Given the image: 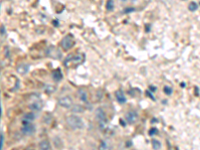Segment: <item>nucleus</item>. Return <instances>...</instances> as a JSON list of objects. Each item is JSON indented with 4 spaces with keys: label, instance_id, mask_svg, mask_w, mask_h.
Instances as JSON below:
<instances>
[{
    "label": "nucleus",
    "instance_id": "nucleus-7",
    "mask_svg": "<svg viewBox=\"0 0 200 150\" xmlns=\"http://www.w3.org/2000/svg\"><path fill=\"white\" fill-rule=\"evenodd\" d=\"M58 104L64 107V108H71L73 106V100L70 96H63V97L59 98Z\"/></svg>",
    "mask_w": 200,
    "mask_h": 150
},
{
    "label": "nucleus",
    "instance_id": "nucleus-1",
    "mask_svg": "<svg viewBox=\"0 0 200 150\" xmlns=\"http://www.w3.org/2000/svg\"><path fill=\"white\" fill-rule=\"evenodd\" d=\"M85 59V55L83 53H78L76 55H69L66 57L65 61H64V65L66 67H71V66H78L80 64H82Z\"/></svg>",
    "mask_w": 200,
    "mask_h": 150
},
{
    "label": "nucleus",
    "instance_id": "nucleus-11",
    "mask_svg": "<svg viewBox=\"0 0 200 150\" xmlns=\"http://www.w3.org/2000/svg\"><path fill=\"white\" fill-rule=\"evenodd\" d=\"M115 97H116V100L118 101V103H120V104L126 103V97H125V95H124L123 91L117 90L115 92Z\"/></svg>",
    "mask_w": 200,
    "mask_h": 150
},
{
    "label": "nucleus",
    "instance_id": "nucleus-19",
    "mask_svg": "<svg viewBox=\"0 0 200 150\" xmlns=\"http://www.w3.org/2000/svg\"><path fill=\"white\" fill-rule=\"evenodd\" d=\"M198 8V4L196 2H190L188 5V10L189 11H191V12H194V11H196Z\"/></svg>",
    "mask_w": 200,
    "mask_h": 150
},
{
    "label": "nucleus",
    "instance_id": "nucleus-4",
    "mask_svg": "<svg viewBox=\"0 0 200 150\" xmlns=\"http://www.w3.org/2000/svg\"><path fill=\"white\" fill-rule=\"evenodd\" d=\"M22 124L23 125L21 127V132H22L24 135H26V136L32 135L36 131V126L33 124V123L22 121Z\"/></svg>",
    "mask_w": 200,
    "mask_h": 150
},
{
    "label": "nucleus",
    "instance_id": "nucleus-9",
    "mask_svg": "<svg viewBox=\"0 0 200 150\" xmlns=\"http://www.w3.org/2000/svg\"><path fill=\"white\" fill-rule=\"evenodd\" d=\"M28 106L32 111H41L43 108V102L40 99H35L31 103H29Z\"/></svg>",
    "mask_w": 200,
    "mask_h": 150
},
{
    "label": "nucleus",
    "instance_id": "nucleus-22",
    "mask_svg": "<svg viewBox=\"0 0 200 150\" xmlns=\"http://www.w3.org/2000/svg\"><path fill=\"white\" fill-rule=\"evenodd\" d=\"M163 90H164V93L166 95H171L172 94V88L170 86H168V85H165Z\"/></svg>",
    "mask_w": 200,
    "mask_h": 150
},
{
    "label": "nucleus",
    "instance_id": "nucleus-5",
    "mask_svg": "<svg viewBox=\"0 0 200 150\" xmlns=\"http://www.w3.org/2000/svg\"><path fill=\"white\" fill-rule=\"evenodd\" d=\"M95 116H96V119L99 121L101 128H104L107 123V118H106V114H105L103 108H101V107L97 108L95 111Z\"/></svg>",
    "mask_w": 200,
    "mask_h": 150
},
{
    "label": "nucleus",
    "instance_id": "nucleus-28",
    "mask_svg": "<svg viewBox=\"0 0 200 150\" xmlns=\"http://www.w3.org/2000/svg\"><path fill=\"white\" fill-rule=\"evenodd\" d=\"M5 50H6V53H5V55H6V57H9V51H8V47L5 48Z\"/></svg>",
    "mask_w": 200,
    "mask_h": 150
},
{
    "label": "nucleus",
    "instance_id": "nucleus-25",
    "mask_svg": "<svg viewBox=\"0 0 200 150\" xmlns=\"http://www.w3.org/2000/svg\"><path fill=\"white\" fill-rule=\"evenodd\" d=\"M132 11H134V8H126L125 10H124V13H129V12H132Z\"/></svg>",
    "mask_w": 200,
    "mask_h": 150
},
{
    "label": "nucleus",
    "instance_id": "nucleus-27",
    "mask_svg": "<svg viewBox=\"0 0 200 150\" xmlns=\"http://www.w3.org/2000/svg\"><path fill=\"white\" fill-rule=\"evenodd\" d=\"M4 34H5V27L2 25V26H1V35L3 36Z\"/></svg>",
    "mask_w": 200,
    "mask_h": 150
},
{
    "label": "nucleus",
    "instance_id": "nucleus-20",
    "mask_svg": "<svg viewBox=\"0 0 200 150\" xmlns=\"http://www.w3.org/2000/svg\"><path fill=\"white\" fill-rule=\"evenodd\" d=\"M106 8L108 11H112L114 9V2H113V0H108L106 3Z\"/></svg>",
    "mask_w": 200,
    "mask_h": 150
},
{
    "label": "nucleus",
    "instance_id": "nucleus-29",
    "mask_svg": "<svg viewBox=\"0 0 200 150\" xmlns=\"http://www.w3.org/2000/svg\"><path fill=\"white\" fill-rule=\"evenodd\" d=\"M120 123L122 124V126H124V127L126 126V123H125V122H123V120H120Z\"/></svg>",
    "mask_w": 200,
    "mask_h": 150
},
{
    "label": "nucleus",
    "instance_id": "nucleus-6",
    "mask_svg": "<svg viewBox=\"0 0 200 150\" xmlns=\"http://www.w3.org/2000/svg\"><path fill=\"white\" fill-rule=\"evenodd\" d=\"M46 55L50 58H53V59H60L62 57V53L57 47L51 45L46 49Z\"/></svg>",
    "mask_w": 200,
    "mask_h": 150
},
{
    "label": "nucleus",
    "instance_id": "nucleus-14",
    "mask_svg": "<svg viewBox=\"0 0 200 150\" xmlns=\"http://www.w3.org/2000/svg\"><path fill=\"white\" fill-rule=\"evenodd\" d=\"M78 96L81 101H83V102H87L88 100V94L87 92L84 90V89H79L78 90Z\"/></svg>",
    "mask_w": 200,
    "mask_h": 150
},
{
    "label": "nucleus",
    "instance_id": "nucleus-8",
    "mask_svg": "<svg viewBox=\"0 0 200 150\" xmlns=\"http://www.w3.org/2000/svg\"><path fill=\"white\" fill-rule=\"evenodd\" d=\"M125 119L129 124H134L138 120V113L135 110H130L125 114Z\"/></svg>",
    "mask_w": 200,
    "mask_h": 150
},
{
    "label": "nucleus",
    "instance_id": "nucleus-26",
    "mask_svg": "<svg viewBox=\"0 0 200 150\" xmlns=\"http://www.w3.org/2000/svg\"><path fill=\"white\" fill-rule=\"evenodd\" d=\"M147 96H149V97H150L151 99H154V96H153L152 94H151L150 91H147Z\"/></svg>",
    "mask_w": 200,
    "mask_h": 150
},
{
    "label": "nucleus",
    "instance_id": "nucleus-31",
    "mask_svg": "<svg viewBox=\"0 0 200 150\" xmlns=\"http://www.w3.org/2000/svg\"><path fill=\"white\" fill-rule=\"evenodd\" d=\"M122 1H126V0H122Z\"/></svg>",
    "mask_w": 200,
    "mask_h": 150
},
{
    "label": "nucleus",
    "instance_id": "nucleus-12",
    "mask_svg": "<svg viewBox=\"0 0 200 150\" xmlns=\"http://www.w3.org/2000/svg\"><path fill=\"white\" fill-rule=\"evenodd\" d=\"M29 64H26V63H21L20 65H18L17 67V72L21 75L26 74L27 72L29 71Z\"/></svg>",
    "mask_w": 200,
    "mask_h": 150
},
{
    "label": "nucleus",
    "instance_id": "nucleus-16",
    "mask_svg": "<svg viewBox=\"0 0 200 150\" xmlns=\"http://www.w3.org/2000/svg\"><path fill=\"white\" fill-rule=\"evenodd\" d=\"M39 148L42 149V150H49V149L51 148V145H50L49 141L46 140V139H45V140L40 141V143H39Z\"/></svg>",
    "mask_w": 200,
    "mask_h": 150
},
{
    "label": "nucleus",
    "instance_id": "nucleus-24",
    "mask_svg": "<svg viewBox=\"0 0 200 150\" xmlns=\"http://www.w3.org/2000/svg\"><path fill=\"white\" fill-rule=\"evenodd\" d=\"M4 145V133L1 132V134H0V148H3Z\"/></svg>",
    "mask_w": 200,
    "mask_h": 150
},
{
    "label": "nucleus",
    "instance_id": "nucleus-30",
    "mask_svg": "<svg viewBox=\"0 0 200 150\" xmlns=\"http://www.w3.org/2000/svg\"><path fill=\"white\" fill-rule=\"evenodd\" d=\"M150 89L152 90V91H155V90H156V88H155V87H153V86H150Z\"/></svg>",
    "mask_w": 200,
    "mask_h": 150
},
{
    "label": "nucleus",
    "instance_id": "nucleus-17",
    "mask_svg": "<svg viewBox=\"0 0 200 150\" xmlns=\"http://www.w3.org/2000/svg\"><path fill=\"white\" fill-rule=\"evenodd\" d=\"M71 110L72 112H74V113H82V112H84V107L81 106L79 104H75L71 107Z\"/></svg>",
    "mask_w": 200,
    "mask_h": 150
},
{
    "label": "nucleus",
    "instance_id": "nucleus-23",
    "mask_svg": "<svg viewBox=\"0 0 200 150\" xmlns=\"http://www.w3.org/2000/svg\"><path fill=\"white\" fill-rule=\"evenodd\" d=\"M157 132H158L157 128L152 127V128H151V129L149 130V135H150V136H153V135H155V134H157Z\"/></svg>",
    "mask_w": 200,
    "mask_h": 150
},
{
    "label": "nucleus",
    "instance_id": "nucleus-32",
    "mask_svg": "<svg viewBox=\"0 0 200 150\" xmlns=\"http://www.w3.org/2000/svg\"><path fill=\"white\" fill-rule=\"evenodd\" d=\"M183 1H185V0H183Z\"/></svg>",
    "mask_w": 200,
    "mask_h": 150
},
{
    "label": "nucleus",
    "instance_id": "nucleus-15",
    "mask_svg": "<svg viewBox=\"0 0 200 150\" xmlns=\"http://www.w3.org/2000/svg\"><path fill=\"white\" fill-rule=\"evenodd\" d=\"M43 89H44V91L47 94H52L56 91V87L54 86V85H51V84H46L45 86L43 87Z\"/></svg>",
    "mask_w": 200,
    "mask_h": 150
},
{
    "label": "nucleus",
    "instance_id": "nucleus-21",
    "mask_svg": "<svg viewBox=\"0 0 200 150\" xmlns=\"http://www.w3.org/2000/svg\"><path fill=\"white\" fill-rule=\"evenodd\" d=\"M152 147H153V149H160L161 148V143L158 140H156V139H153L152 140Z\"/></svg>",
    "mask_w": 200,
    "mask_h": 150
},
{
    "label": "nucleus",
    "instance_id": "nucleus-18",
    "mask_svg": "<svg viewBox=\"0 0 200 150\" xmlns=\"http://www.w3.org/2000/svg\"><path fill=\"white\" fill-rule=\"evenodd\" d=\"M53 143H54V145H55L56 148H62L63 147V143H62V140L59 137H54L53 139Z\"/></svg>",
    "mask_w": 200,
    "mask_h": 150
},
{
    "label": "nucleus",
    "instance_id": "nucleus-2",
    "mask_svg": "<svg viewBox=\"0 0 200 150\" xmlns=\"http://www.w3.org/2000/svg\"><path fill=\"white\" fill-rule=\"evenodd\" d=\"M66 122L70 128L76 130V129H82L84 128V121L82 118L77 115H69L66 118Z\"/></svg>",
    "mask_w": 200,
    "mask_h": 150
},
{
    "label": "nucleus",
    "instance_id": "nucleus-13",
    "mask_svg": "<svg viewBox=\"0 0 200 150\" xmlns=\"http://www.w3.org/2000/svg\"><path fill=\"white\" fill-rule=\"evenodd\" d=\"M36 118V115L33 113V112H29V113H26L23 118H22V121H25V122H32L34 121Z\"/></svg>",
    "mask_w": 200,
    "mask_h": 150
},
{
    "label": "nucleus",
    "instance_id": "nucleus-10",
    "mask_svg": "<svg viewBox=\"0 0 200 150\" xmlns=\"http://www.w3.org/2000/svg\"><path fill=\"white\" fill-rule=\"evenodd\" d=\"M52 78H53L54 81H56V82H59L60 80H62L63 74H62V71H61L60 68H57V69H55V70L52 71Z\"/></svg>",
    "mask_w": 200,
    "mask_h": 150
},
{
    "label": "nucleus",
    "instance_id": "nucleus-3",
    "mask_svg": "<svg viewBox=\"0 0 200 150\" xmlns=\"http://www.w3.org/2000/svg\"><path fill=\"white\" fill-rule=\"evenodd\" d=\"M74 43H75L74 37L71 34H68V35L64 36L63 38H62L60 46L63 48L64 50H69V49H71V48L74 46Z\"/></svg>",
    "mask_w": 200,
    "mask_h": 150
}]
</instances>
